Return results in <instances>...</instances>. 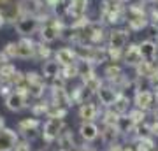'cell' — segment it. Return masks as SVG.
<instances>
[{"instance_id":"5","label":"cell","mask_w":158,"mask_h":151,"mask_svg":"<svg viewBox=\"0 0 158 151\" xmlns=\"http://www.w3.org/2000/svg\"><path fill=\"white\" fill-rule=\"evenodd\" d=\"M6 106L9 111H21L27 107V91H12L6 99Z\"/></svg>"},{"instance_id":"26","label":"cell","mask_w":158,"mask_h":151,"mask_svg":"<svg viewBox=\"0 0 158 151\" xmlns=\"http://www.w3.org/2000/svg\"><path fill=\"white\" fill-rule=\"evenodd\" d=\"M106 76H107L109 81H116V79H119L121 76H123V70H121L119 65L113 63V65H109V67L106 69Z\"/></svg>"},{"instance_id":"22","label":"cell","mask_w":158,"mask_h":151,"mask_svg":"<svg viewBox=\"0 0 158 151\" xmlns=\"http://www.w3.org/2000/svg\"><path fill=\"white\" fill-rule=\"evenodd\" d=\"M128 106H130V99L127 95H118L116 102L113 106V111H116L118 114H123L125 111H128Z\"/></svg>"},{"instance_id":"20","label":"cell","mask_w":158,"mask_h":151,"mask_svg":"<svg viewBox=\"0 0 158 151\" xmlns=\"http://www.w3.org/2000/svg\"><path fill=\"white\" fill-rule=\"evenodd\" d=\"M137 127V123L132 120V116H119V120H118V123H116V128H118V132L119 134H128L132 128H135Z\"/></svg>"},{"instance_id":"24","label":"cell","mask_w":158,"mask_h":151,"mask_svg":"<svg viewBox=\"0 0 158 151\" xmlns=\"http://www.w3.org/2000/svg\"><path fill=\"white\" fill-rule=\"evenodd\" d=\"M146 25H148V19H146V16H144V14L128 18V27L132 28V30H142Z\"/></svg>"},{"instance_id":"11","label":"cell","mask_w":158,"mask_h":151,"mask_svg":"<svg viewBox=\"0 0 158 151\" xmlns=\"http://www.w3.org/2000/svg\"><path fill=\"white\" fill-rule=\"evenodd\" d=\"M142 55H141V49H139V46H130L128 51L123 55V62L127 65H132V67H137V65H141L142 63Z\"/></svg>"},{"instance_id":"36","label":"cell","mask_w":158,"mask_h":151,"mask_svg":"<svg viewBox=\"0 0 158 151\" xmlns=\"http://www.w3.org/2000/svg\"><path fill=\"white\" fill-rule=\"evenodd\" d=\"M39 151H44V149H39Z\"/></svg>"},{"instance_id":"2","label":"cell","mask_w":158,"mask_h":151,"mask_svg":"<svg viewBox=\"0 0 158 151\" xmlns=\"http://www.w3.org/2000/svg\"><path fill=\"white\" fill-rule=\"evenodd\" d=\"M62 128H65L62 120L58 118H49L44 125H42V137L46 142H53L55 139H58V135L62 132Z\"/></svg>"},{"instance_id":"10","label":"cell","mask_w":158,"mask_h":151,"mask_svg":"<svg viewBox=\"0 0 158 151\" xmlns=\"http://www.w3.org/2000/svg\"><path fill=\"white\" fill-rule=\"evenodd\" d=\"M153 102H155V95H153V91L149 90H137V95H135V106L142 111H146L149 107L153 106Z\"/></svg>"},{"instance_id":"23","label":"cell","mask_w":158,"mask_h":151,"mask_svg":"<svg viewBox=\"0 0 158 151\" xmlns=\"http://www.w3.org/2000/svg\"><path fill=\"white\" fill-rule=\"evenodd\" d=\"M16 72H18V70H16V67H14L12 63H2V65H0V79H2V81H6V83Z\"/></svg>"},{"instance_id":"28","label":"cell","mask_w":158,"mask_h":151,"mask_svg":"<svg viewBox=\"0 0 158 151\" xmlns=\"http://www.w3.org/2000/svg\"><path fill=\"white\" fill-rule=\"evenodd\" d=\"M51 107L46 104V102H39V104H35L34 106V114L35 116H40V114H48L49 112Z\"/></svg>"},{"instance_id":"13","label":"cell","mask_w":158,"mask_h":151,"mask_svg":"<svg viewBox=\"0 0 158 151\" xmlns=\"http://www.w3.org/2000/svg\"><path fill=\"white\" fill-rule=\"evenodd\" d=\"M139 49H141V55L146 62H153L156 58V53H158V46L153 42V40H142L139 44Z\"/></svg>"},{"instance_id":"3","label":"cell","mask_w":158,"mask_h":151,"mask_svg":"<svg viewBox=\"0 0 158 151\" xmlns=\"http://www.w3.org/2000/svg\"><path fill=\"white\" fill-rule=\"evenodd\" d=\"M123 7L119 6L118 2H106L104 9H102V18L107 23H119L123 19Z\"/></svg>"},{"instance_id":"35","label":"cell","mask_w":158,"mask_h":151,"mask_svg":"<svg viewBox=\"0 0 158 151\" xmlns=\"http://www.w3.org/2000/svg\"><path fill=\"white\" fill-rule=\"evenodd\" d=\"M116 2H125V0H116Z\"/></svg>"},{"instance_id":"18","label":"cell","mask_w":158,"mask_h":151,"mask_svg":"<svg viewBox=\"0 0 158 151\" xmlns=\"http://www.w3.org/2000/svg\"><path fill=\"white\" fill-rule=\"evenodd\" d=\"M97 112H98V109H97V106L93 102H85L79 107V116L83 118L85 121H91L97 116Z\"/></svg>"},{"instance_id":"19","label":"cell","mask_w":158,"mask_h":151,"mask_svg":"<svg viewBox=\"0 0 158 151\" xmlns=\"http://www.w3.org/2000/svg\"><path fill=\"white\" fill-rule=\"evenodd\" d=\"M58 144L62 146V149L63 151H69V149H72L74 146V135L72 132L69 128H63L62 132H60V135H58Z\"/></svg>"},{"instance_id":"27","label":"cell","mask_w":158,"mask_h":151,"mask_svg":"<svg viewBox=\"0 0 158 151\" xmlns=\"http://www.w3.org/2000/svg\"><path fill=\"white\" fill-rule=\"evenodd\" d=\"M51 55V49L44 44H35V55L34 58L35 60H48Z\"/></svg>"},{"instance_id":"16","label":"cell","mask_w":158,"mask_h":151,"mask_svg":"<svg viewBox=\"0 0 158 151\" xmlns=\"http://www.w3.org/2000/svg\"><path fill=\"white\" fill-rule=\"evenodd\" d=\"M76 56H77L76 51L69 49V48H62V49L56 51L55 58L60 65H72V63H76Z\"/></svg>"},{"instance_id":"6","label":"cell","mask_w":158,"mask_h":151,"mask_svg":"<svg viewBox=\"0 0 158 151\" xmlns=\"http://www.w3.org/2000/svg\"><path fill=\"white\" fill-rule=\"evenodd\" d=\"M18 146V134L11 128H0V151H12Z\"/></svg>"},{"instance_id":"9","label":"cell","mask_w":158,"mask_h":151,"mask_svg":"<svg viewBox=\"0 0 158 151\" xmlns=\"http://www.w3.org/2000/svg\"><path fill=\"white\" fill-rule=\"evenodd\" d=\"M128 42V34L125 30H113L109 35V48L111 49H123Z\"/></svg>"},{"instance_id":"31","label":"cell","mask_w":158,"mask_h":151,"mask_svg":"<svg viewBox=\"0 0 158 151\" xmlns=\"http://www.w3.org/2000/svg\"><path fill=\"white\" fill-rule=\"evenodd\" d=\"M149 130H151V135H156L158 137V120L155 118V123L149 125Z\"/></svg>"},{"instance_id":"33","label":"cell","mask_w":158,"mask_h":151,"mask_svg":"<svg viewBox=\"0 0 158 151\" xmlns=\"http://www.w3.org/2000/svg\"><path fill=\"white\" fill-rule=\"evenodd\" d=\"M0 128H4V120H2V116H0Z\"/></svg>"},{"instance_id":"12","label":"cell","mask_w":158,"mask_h":151,"mask_svg":"<svg viewBox=\"0 0 158 151\" xmlns=\"http://www.w3.org/2000/svg\"><path fill=\"white\" fill-rule=\"evenodd\" d=\"M97 95H98V99H100V104L106 106V107L114 106V102H116V99H118L116 91H114L113 88H109V86H100V90L97 91Z\"/></svg>"},{"instance_id":"4","label":"cell","mask_w":158,"mask_h":151,"mask_svg":"<svg viewBox=\"0 0 158 151\" xmlns=\"http://www.w3.org/2000/svg\"><path fill=\"white\" fill-rule=\"evenodd\" d=\"M37 28H39V21H37V18H35L34 14L23 16V18H19V19L16 21V32L18 34H21L23 37L35 34Z\"/></svg>"},{"instance_id":"30","label":"cell","mask_w":158,"mask_h":151,"mask_svg":"<svg viewBox=\"0 0 158 151\" xmlns=\"http://www.w3.org/2000/svg\"><path fill=\"white\" fill-rule=\"evenodd\" d=\"M12 151H30V146L27 141H21V142H18V146Z\"/></svg>"},{"instance_id":"15","label":"cell","mask_w":158,"mask_h":151,"mask_svg":"<svg viewBox=\"0 0 158 151\" xmlns=\"http://www.w3.org/2000/svg\"><path fill=\"white\" fill-rule=\"evenodd\" d=\"M35 55V42L30 39H21L18 42V58H34Z\"/></svg>"},{"instance_id":"8","label":"cell","mask_w":158,"mask_h":151,"mask_svg":"<svg viewBox=\"0 0 158 151\" xmlns=\"http://www.w3.org/2000/svg\"><path fill=\"white\" fill-rule=\"evenodd\" d=\"M39 120L37 118H27V120H23L19 121L18 125V132L25 137H35L37 135V130H39Z\"/></svg>"},{"instance_id":"29","label":"cell","mask_w":158,"mask_h":151,"mask_svg":"<svg viewBox=\"0 0 158 151\" xmlns=\"http://www.w3.org/2000/svg\"><path fill=\"white\" fill-rule=\"evenodd\" d=\"M130 116H132V120H134L135 123H141L142 120H144V111L137 107L135 111H132V112H130Z\"/></svg>"},{"instance_id":"1","label":"cell","mask_w":158,"mask_h":151,"mask_svg":"<svg viewBox=\"0 0 158 151\" xmlns=\"http://www.w3.org/2000/svg\"><path fill=\"white\" fill-rule=\"evenodd\" d=\"M27 91L30 97L40 99L44 95V76H39L37 72L27 74Z\"/></svg>"},{"instance_id":"7","label":"cell","mask_w":158,"mask_h":151,"mask_svg":"<svg viewBox=\"0 0 158 151\" xmlns=\"http://www.w3.org/2000/svg\"><path fill=\"white\" fill-rule=\"evenodd\" d=\"M40 37L44 42H53V40H56L60 37V25L58 21L55 19H49V21H46L40 28Z\"/></svg>"},{"instance_id":"32","label":"cell","mask_w":158,"mask_h":151,"mask_svg":"<svg viewBox=\"0 0 158 151\" xmlns=\"http://www.w3.org/2000/svg\"><path fill=\"white\" fill-rule=\"evenodd\" d=\"M153 114H155V118H156V120H158V107H156V109H155V111H153Z\"/></svg>"},{"instance_id":"17","label":"cell","mask_w":158,"mask_h":151,"mask_svg":"<svg viewBox=\"0 0 158 151\" xmlns=\"http://www.w3.org/2000/svg\"><path fill=\"white\" fill-rule=\"evenodd\" d=\"M60 63L56 60H46L44 65H42V76L44 79H55L58 78V74H60Z\"/></svg>"},{"instance_id":"14","label":"cell","mask_w":158,"mask_h":151,"mask_svg":"<svg viewBox=\"0 0 158 151\" xmlns=\"http://www.w3.org/2000/svg\"><path fill=\"white\" fill-rule=\"evenodd\" d=\"M79 134L86 142H91V141H95L98 137V127L95 123H91V121H85L79 128Z\"/></svg>"},{"instance_id":"34","label":"cell","mask_w":158,"mask_h":151,"mask_svg":"<svg viewBox=\"0 0 158 151\" xmlns=\"http://www.w3.org/2000/svg\"><path fill=\"white\" fill-rule=\"evenodd\" d=\"M141 2H156V0H141Z\"/></svg>"},{"instance_id":"21","label":"cell","mask_w":158,"mask_h":151,"mask_svg":"<svg viewBox=\"0 0 158 151\" xmlns=\"http://www.w3.org/2000/svg\"><path fill=\"white\" fill-rule=\"evenodd\" d=\"M116 135H118V128H116V125H106V130L102 132V139H104V142L109 144V146H114Z\"/></svg>"},{"instance_id":"25","label":"cell","mask_w":158,"mask_h":151,"mask_svg":"<svg viewBox=\"0 0 158 151\" xmlns=\"http://www.w3.org/2000/svg\"><path fill=\"white\" fill-rule=\"evenodd\" d=\"M63 79H70V78H76L79 76V65L77 63H72V65H63V69L60 70Z\"/></svg>"}]
</instances>
